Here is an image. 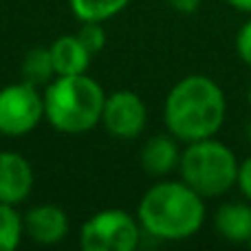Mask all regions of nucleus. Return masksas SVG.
<instances>
[{
  "label": "nucleus",
  "mask_w": 251,
  "mask_h": 251,
  "mask_svg": "<svg viewBox=\"0 0 251 251\" xmlns=\"http://www.w3.org/2000/svg\"><path fill=\"white\" fill-rule=\"evenodd\" d=\"M229 7H234L236 11H243V13H251V0H225Z\"/></svg>",
  "instance_id": "nucleus-20"
},
{
  "label": "nucleus",
  "mask_w": 251,
  "mask_h": 251,
  "mask_svg": "<svg viewBox=\"0 0 251 251\" xmlns=\"http://www.w3.org/2000/svg\"><path fill=\"white\" fill-rule=\"evenodd\" d=\"M77 38L82 40L91 55L100 53L106 47V29L101 26V22H84L82 29L77 31Z\"/></svg>",
  "instance_id": "nucleus-16"
},
{
  "label": "nucleus",
  "mask_w": 251,
  "mask_h": 251,
  "mask_svg": "<svg viewBox=\"0 0 251 251\" xmlns=\"http://www.w3.org/2000/svg\"><path fill=\"white\" fill-rule=\"evenodd\" d=\"M33 190V168L22 154L0 152V203L18 205Z\"/></svg>",
  "instance_id": "nucleus-8"
},
{
  "label": "nucleus",
  "mask_w": 251,
  "mask_h": 251,
  "mask_svg": "<svg viewBox=\"0 0 251 251\" xmlns=\"http://www.w3.org/2000/svg\"><path fill=\"white\" fill-rule=\"evenodd\" d=\"M22 75L25 82L29 84H47L49 79L55 77V69H53V60H51V49L44 47H35L22 60Z\"/></svg>",
  "instance_id": "nucleus-14"
},
{
  "label": "nucleus",
  "mask_w": 251,
  "mask_h": 251,
  "mask_svg": "<svg viewBox=\"0 0 251 251\" xmlns=\"http://www.w3.org/2000/svg\"><path fill=\"white\" fill-rule=\"evenodd\" d=\"M236 185H238L240 194L251 203V154L245 161H240L238 165V178H236Z\"/></svg>",
  "instance_id": "nucleus-18"
},
{
  "label": "nucleus",
  "mask_w": 251,
  "mask_h": 251,
  "mask_svg": "<svg viewBox=\"0 0 251 251\" xmlns=\"http://www.w3.org/2000/svg\"><path fill=\"white\" fill-rule=\"evenodd\" d=\"M49 49L55 75H79L88 71L91 53L77 35H60Z\"/></svg>",
  "instance_id": "nucleus-12"
},
{
  "label": "nucleus",
  "mask_w": 251,
  "mask_h": 251,
  "mask_svg": "<svg viewBox=\"0 0 251 251\" xmlns=\"http://www.w3.org/2000/svg\"><path fill=\"white\" fill-rule=\"evenodd\" d=\"M247 100H249V106H251V86H249V93H247Z\"/></svg>",
  "instance_id": "nucleus-21"
},
{
  "label": "nucleus",
  "mask_w": 251,
  "mask_h": 251,
  "mask_svg": "<svg viewBox=\"0 0 251 251\" xmlns=\"http://www.w3.org/2000/svg\"><path fill=\"white\" fill-rule=\"evenodd\" d=\"M238 165L234 150L216 137L185 143L178 161L181 181L203 199H216L236 187Z\"/></svg>",
  "instance_id": "nucleus-4"
},
{
  "label": "nucleus",
  "mask_w": 251,
  "mask_h": 251,
  "mask_svg": "<svg viewBox=\"0 0 251 251\" xmlns=\"http://www.w3.org/2000/svg\"><path fill=\"white\" fill-rule=\"evenodd\" d=\"M178 13H194L201 7V0H168Z\"/></svg>",
  "instance_id": "nucleus-19"
},
{
  "label": "nucleus",
  "mask_w": 251,
  "mask_h": 251,
  "mask_svg": "<svg viewBox=\"0 0 251 251\" xmlns=\"http://www.w3.org/2000/svg\"><path fill=\"white\" fill-rule=\"evenodd\" d=\"M25 234L40 245H55L69 234V216L57 205H38L22 216Z\"/></svg>",
  "instance_id": "nucleus-9"
},
{
  "label": "nucleus",
  "mask_w": 251,
  "mask_h": 251,
  "mask_svg": "<svg viewBox=\"0 0 251 251\" xmlns=\"http://www.w3.org/2000/svg\"><path fill=\"white\" fill-rule=\"evenodd\" d=\"M44 117V97L35 84L18 82L0 88V134L22 137L29 134Z\"/></svg>",
  "instance_id": "nucleus-6"
},
{
  "label": "nucleus",
  "mask_w": 251,
  "mask_h": 251,
  "mask_svg": "<svg viewBox=\"0 0 251 251\" xmlns=\"http://www.w3.org/2000/svg\"><path fill=\"white\" fill-rule=\"evenodd\" d=\"M101 124L113 137L134 139L148 124V108L143 100L132 91H115L106 95Z\"/></svg>",
  "instance_id": "nucleus-7"
},
{
  "label": "nucleus",
  "mask_w": 251,
  "mask_h": 251,
  "mask_svg": "<svg viewBox=\"0 0 251 251\" xmlns=\"http://www.w3.org/2000/svg\"><path fill=\"white\" fill-rule=\"evenodd\" d=\"M139 225L159 240H187L205 223V199L185 181L154 183L139 201Z\"/></svg>",
  "instance_id": "nucleus-2"
},
{
  "label": "nucleus",
  "mask_w": 251,
  "mask_h": 251,
  "mask_svg": "<svg viewBox=\"0 0 251 251\" xmlns=\"http://www.w3.org/2000/svg\"><path fill=\"white\" fill-rule=\"evenodd\" d=\"M25 234L22 216L16 212V205L0 203V251H11L20 245Z\"/></svg>",
  "instance_id": "nucleus-15"
},
{
  "label": "nucleus",
  "mask_w": 251,
  "mask_h": 251,
  "mask_svg": "<svg viewBox=\"0 0 251 251\" xmlns=\"http://www.w3.org/2000/svg\"><path fill=\"white\" fill-rule=\"evenodd\" d=\"M214 227L218 236L229 243H251V203L227 201L214 214Z\"/></svg>",
  "instance_id": "nucleus-10"
},
{
  "label": "nucleus",
  "mask_w": 251,
  "mask_h": 251,
  "mask_svg": "<svg viewBox=\"0 0 251 251\" xmlns=\"http://www.w3.org/2000/svg\"><path fill=\"white\" fill-rule=\"evenodd\" d=\"M44 117L64 134H82L101 122L106 93L86 73L55 75L44 91Z\"/></svg>",
  "instance_id": "nucleus-3"
},
{
  "label": "nucleus",
  "mask_w": 251,
  "mask_h": 251,
  "mask_svg": "<svg viewBox=\"0 0 251 251\" xmlns=\"http://www.w3.org/2000/svg\"><path fill=\"white\" fill-rule=\"evenodd\" d=\"M141 168L152 176H165L174 168H178L181 161V150H178V139L172 134H156L148 139L146 146L141 148Z\"/></svg>",
  "instance_id": "nucleus-11"
},
{
  "label": "nucleus",
  "mask_w": 251,
  "mask_h": 251,
  "mask_svg": "<svg viewBox=\"0 0 251 251\" xmlns=\"http://www.w3.org/2000/svg\"><path fill=\"white\" fill-rule=\"evenodd\" d=\"M236 53L247 66H251V18L240 26L236 35Z\"/></svg>",
  "instance_id": "nucleus-17"
},
{
  "label": "nucleus",
  "mask_w": 251,
  "mask_h": 251,
  "mask_svg": "<svg viewBox=\"0 0 251 251\" xmlns=\"http://www.w3.org/2000/svg\"><path fill=\"white\" fill-rule=\"evenodd\" d=\"M139 236V218L124 209H101L82 225L79 247L84 251H134Z\"/></svg>",
  "instance_id": "nucleus-5"
},
{
  "label": "nucleus",
  "mask_w": 251,
  "mask_h": 251,
  "mask_svg": "<svg viewBox=\"0 0 251 251\" xmlns=\"http://www.w3.org/2000/svg\"><path fill=\"white\" fill-rule=\"evenodd\" d=\"M75 18L82 22H106L122 13L130 0H69Z\"/></svg>",
  "instance_id": "nucleus-13"
},
{
  "label": "nucleus",
  "mask_w": 251,
  "mask_h": 251,
  "mask_svg": "<svg viewBox=\"0 0 251 251\" xmlns=\"http://www.w3.org/2000/svg\"><path fill=\"white\" fill-rule=\"evenodd\" d=\"M227 115L223 88L207 75H187L170 88L163 104V122L183 143L216 137Z\"/></svg>",
  "instance_id": "nucleus-1"
}]
</instances>
